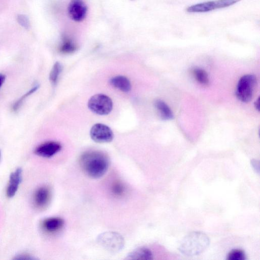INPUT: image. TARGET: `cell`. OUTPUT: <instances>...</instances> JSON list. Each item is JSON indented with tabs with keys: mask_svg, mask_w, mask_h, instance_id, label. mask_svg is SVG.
Listing matches in <instances>:
<instances>
[{
	"mask_svg": "<svg viewBox=\"0 0 260 260\" xmlns=\"http://www.w3.org/2000/svg\"><path fill=\"white\" fill-rule=\"evenodd\" d=\"M62 70V66L59 62L56 61L54 63L49 74V80L53 85L56 83Z\"/></svg>",
	"mask_w": 260,
	"mask_h": 260,
	"instance_id": "18",
	"label": "cell"
},
{
	"mask_svg": "<svg viewBox=\"0 0 260 260\" xmlns=\"http://www.w3.org/2000/svg\"><path fill=\"white\" fill-rule=\"evenodd\" d=\"M251 165L253 168H255V170L259 172V162L256 160L253 159L251 160Z\"/></svg>",
	"mask_w": 260,
	"mask_h": 260,
	"instance_id": "24",
	"label": "cell"
},
{
	"mask_svg": "<svg viewBox=\"0 0 260 260\" xmlns=\"http://www.w3.org/2000/svg\"><path fill=\"white\" fill-rule=\"evenodd\" d=\"M91 138L97 143H108L112 141L114 134L111 128L103 123H96L90 131Z\"/></svg>",
	"mask_w": 260,
	"mask_h": 260,
	"instance_id": "6",
	"label": "cell"
},
{
	"mask_svg": "<svg viewBox=\"0 0 260 260\" xmlns=\"http://www.w3.org/2000/svg\"><path fill=\"white\" fill-rule=\"evenodd\" d=\"M259 98L257 99V100L255 103V107L259 110Z\"/></svg>",
	"mask_w": 260,
	"mask_h": 260,
	"instance_id": "26",
	"label": "cell"
},
{
	"mask_svg": "<svg viewBox=\"0 0 260 260\" xmlns=\"http://www.w3.org/2000/svg\"><path fill=\"white\" fill-rule=\"evenodd\" d=\"M154 106L158 111L161 118L164 120L173 119V112L168 105L160 100H157L154 102Z\"/></svg>",
	"mask_w": 260,
	"mask_h": 260,
	"instance_id": "15",
	"label": "cell"
},
{
	"mask_svg": "<svg viewBox=\"0 0 260 260\" xmlns=\"http://www.w3.org/2000/svg\"><path fill=\"white\" fill-rule=\"evenodd\" d=\"M124 190V187L120 182L115 183L112 186V191L116 195H121Z\"/></svg>",
	"mask_w": 260,
	"mask_h": 260,
	"instance_id": "22",
	"label": "cell"
},
{
	"mask_svg": "<svg viewBox=\"0 0 260 260\" xmlns=\"http://www.w3.org/2000/svg\"><path fill=\"white\" fill-rule=\"evenodd\" d=\"M209 243V238L205 233L192 232L182 240L179 250L185 255L196 256L203 252L208 247Z\"/></svg>",
	"mask_w": 260,
	"mask_h": 260,
	"instance_id": "2",
	"label": "cell"
},
{
	"mask_svg": "<svg viewBox=\"0 0 260 260\" xmlns=\"http://www.w3.org/2000/svg\"><path fill=\"white\" fill-rule=\"evenodd\" d=\"M35 259V258L31 255L25 253L17 255L14 258V259L16 260H32Z\"/></svg>",
	"mask_w": 260,
	"mask_h": 260,
	"instance_id": "23",
	"label": "cell"
},
{
	"mask_svg": "<svg viewBox=\"0 0 260 260\" xmlns=\"http://www.w3.org/2000/svg\"><path fill=\"white\" fill-rule=\"evenodd\" d=\"M63 223V220L60 217H49L43 221V226L46 231L53 233L59 230Z\"/></svg>",
	"mask_w": 260,
	"mask_h": 260,
	"instance_id": "13",
	"label": "cell"
},
{
	"mask_svg": "<svg viewBox=\"0 0 260 260\" xmlns=\"http://www.w3.org/2000/svg\"><path fill=\"white\" fill-rule=\"evenodd\" d=\"M40 85L39 84H36L32 87L29 90L23 94L21 98H20L13 105L12 110L14 111H17L21 107L24 101L30 95L36 92L39 88Z\"/></svg>",
	"mask_w": 260,
	"mask_h": 260,
	"instance_id": "19",
	"label": "cell"
},
{
	"mask_svg": "<svg viewBox=\"0 0 260 260\" xmlns=\"http://www.w3.org/2000/svg\"><path fill=\"white\" fill-rule=\"evenodd\" d=\"M110 83L116 88L124 92H129L131 89L129 80L124 76H114L110 80Z\"/></svg>",
	"mask_w": 260,
	"mask_h": 260,
	"instance_id": "12",
	"label": "cell"
},
{
	"mask_svg": "<svg viewBox=\"0 0 260 260\" xmlns=\"http://www.w3.org/2000/svg\"><path fill=\"white\" fill-rule=\"evenodd\" d=\"M257 79L254 75L247 74L239 79L236 89V96L239 100L243 103L251 101L254 93Z\"/></svg>",
	"mask_w": 260,
	"mask_h": 260,
	"instance_id": "3",
	"label": "cell"
},
{
	"mask_svg": "<svg viewBox=\"0 0 260 260\" xmlns=\"http://www.w3.org/2000/svg\"><path fill=\"white\" fill-rule=\"evenodd\" d=\"M192 74L196 80L200 84L207 85L209 83L208 74L203 69L200 68H194L192 70Z\"/></svg>",
	"mask_w": 260,
	"mask_h": 260,
	"instance_id": "17",
	"label": "cell"
},
{
	"mask_svg": "<svg viewBox=\"0 0 260 260\" xmlns=\"http://www.w3.org/2000/svg\"><path fill=\"white\" fill-rule=\"evenodd\" d=\"M61 148V145L58 142L48 141L36 147L35 153L43 157L49 158L59 152Z\"/></svg>",
	"mask_w": 260,
	"mask_h": 260,
	"instance_id": "9",
	"label": "cell"
},
{
	"mask_svg": "<svg viewBox=\"0 0 260 260\" xmlns=\"http://www.w3.org/2000/svg\"><path fill=\"white\" fill-rule=\"evenodd\" d=\"M99 240L104 247L112 250H119L123 244L121 236L113 232L103 234L100 236Z\"/></svg>",
	"mask_w": 260,
	"mask_h": 260,
	"instance_id": "8",
	"label": "cell"
},
{
	"mask_svg": "<svg viewBox=\"0 0 260 260\" xmlns=\"http://www.w3.org/2000/svg\"><path fill=\"white\" fill-rule=\"evenodd\" d=\"M6 80V76L2 73H0V88L4 84L5 81Z\"/></svg>",
	"mask_w": 260,
	"mask_h": 260,
	"instance_id": "25",
	"label": "cell"
},
{
	"mask_svg": "<svg viewBox=\"0 0 260 260\" xmlns=\"http://www.w3.org/2000/svg\"><path fill=\"white\" fill-rule=\"evenodd\" d=\"M77 45L70 38L64 37L59 47L60 52L63 54H71L76 51Z\"/></svg>",
	"mask_w": 260,
	"mask_h": 260,
	"instance_id": "16",
	"label": "cell"
},
{
	"mask_svg": "<svg viewBox=\"0 0 260 260\" xmlns=\"http://www.w3.org/2000/svg\"><path fill=\"white\" fill-rule=\"evenodd\" d=\"M130 259L150 260L153 259L151 251L146 247H139L132 251L127 255Z\"/></svg>",
	"mask_w": 260,
	"mask_h": 260,
	"instance_id": "14",
	"label": "cell"
},
{
	"mask_svg": "<svg viewBox=\"0 0 260 260\" xmlns=\"http://www.w3.org/2000/svg\"><path fill=\"white\" fill-rule=\"evenodd\" d=\"M88 107L94 113L105 115L111 112L113 108V102L107 95L96 94L90 98Z\"/></svg>",
	"mask_w": 260,
	"mask_h": 260,
	"instance_id": "4",
	"label": "cell"
},
{
	"mask_svg": "<svg viewBox=\"0 0 260 260\" xmlns=\"http://www.w3.org/2000/svg\"><path fill=\"white\" fill-rule=\"evenodd\" d=\"M51 198L50 189L46 186L38 188L35 192L34 201L36 206L39 208L45 207L49 203Z\"/></svg>",
	"mask_w": 260,
	"mask_h": 260,
	"instance_id": "11",
	"label": "cell"
},
{
	"mask_svg": "<svg viewBox=\"0 0 260 260\" xmlns=\"http://www.w3.org/2000/svg\"><path fill=\"white\" fill-rule=\"evenodd\" d=\"M228 260H245L246 255L244 252L239 249H233L227 255Z\"/></svg>",
	"mask_w": 260,
	"mask_h": 260,
	"instance_id": "20",
	"label": "cell"
},
{
	"mask_svg": "<svg viewBox=\"0 0 260 260\" xmlns=\"http://www.w3.org/2000/svg\"><path fill=\"white\" fill-rule=\"evenodd\" d=\"M18 24L25 29H29L30 26L29 19L27 16L23 14H19L16 17Z\"/></svg>",
	"mask_w": 260,
	"mask_h": 260,
	"instance_id": "21",
	"label": "cell"
},
{
	"mask_svg": "<svg viewBox=\"0 0 260 260\" xmlns=\"http://www.w3.org/2000/svg\"><path fill=\"white\" fill-rule=\"evenodd\" d=\"M87 7L83 0H71L68 7V14L73 21L80 22L86 17Z\"/></svg>",
	"mask_w": 260,
	"mask_h": 260,
	"instance_id": "7",
	"label": "cell"
},
{
	"mask_svg": "<svg viewBox=\"0 0 260 260\" xmlns=\"http://www.w3.org/2000/svg\"><path fill=\"white\" fill-rule=\"evenodd\" d=\"M241 0H214L202 2L189 6L186 9L189 13L207 12L215 9L233 5Z\"/></svg>",
	"mask_w": 260,
	"mask_h": 260,
	"instance_id": "5",
	"label": "cell"
},
{
	"mask_svg": "<svg viewBox=\"0 0 260 260\" xmlns=\"http://www.w3.org/2000/svg\"><path fill=\"white\" fill-rule=\"evenodd\" d=\"M80 164L84 172L89 177L99 178L107 171L109 159L104 152L89 151L83 153L80 158Z\"/></svg>",
	"mask_w": 260,
	"mask_h": 260,
	"instance_id": "1",
	"label": "cell"
},
{
	"mask_svg": "<svg viewBox=\"0 0 260 260\" xmlns=\"http://www.w3.org/2000/svg\"><path fill=\"white\" fill-rule=\"evenodd\" d=\"M1 156H2V152H1V151L0 150V160H1Z\"/></svg>",
	"mask_w": 260,
	"mask_h": 260,
	"instance_id": "27",
	"label": "cell"
},
{
	"mask_svg": "<svg viewBox=\"0 0 260 260\" xmlns=\"http://www.w3.org/2000/svg\"><path fill=\"white\" fill-rule=\"evenodd\" d=\"M22 174V171L20 168L11 173L6 189V194L8 198H11L16 194L21 182Z\"/></svg>",
	"mask_w": 260,
	"mask_h": 260,
	"instance_id": "10",
	"label": "cell"
}]
</instances>
